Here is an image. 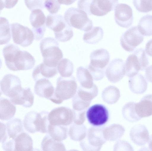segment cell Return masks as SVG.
<instances>
[{
  "mask_svg": "<svg viewBox=\"0 0 152 151\" xmlns=\"http://www.w3.org/2000/svg\"><path fill=\"white\" fill-rule=\"evenodd\" d=\"M2 54L6 66L12 71L31 69L35 63L34 58L29 53L20 50L18 46L13 44L6 46L2 50Z\"/></svg>",
  "mask_w": 152,
  "mask_h": 151,
  "instance_id": "cell-1",
  "label": "cell"
},
{
  "mask_svg": "<svg viewBox=\"0 0 152 151\" xmlns=\"http://www.w3.org/2000/svg\"><path fill=\"white\" fill-rule=\"evenodd\" d=\"M40 48L43 58V62L48 66L56 68L63 57L58 41L53 38H45L40 43Z\"/></svg>",
  "mask_w": 152,
  "mask_h": 151,
  "instance_id": "cell-2",
  "label": "cell"
},
{
  "mask_svg": "<svg viewBox=\"0 0 152 151\" xmlns=\"http://www.w3.org/2000/svg\"><path fill=\"white\" fill-rule=\"evenodd\" d=\"M118 3V0H79L77 6L89 15L103 16L113 10Z\"/></svg>",
  "mask_w": 152,
  "mask_h": 151,
  "instance_id": "cell-3",
  "label": "cell"
},
{
  "mask_svg": "<svg viewBox=\"0 0 152 151\" xmlns=\"http://www.w3.org/2000/svg\"><path fill=\"white\" fill-rule=\"evenodd\" d=\"M46 25L53 31L56 39L59 41H68L73 36L71 27L67 24L61 15H48L46 19Z\"/></svg>",
  "mask_w": 152,
  "mask_h": 151,
  "instance_id": "cell-4",
  "label": "cell"
},
{
  "mask_svg": "<svg viewBox=\"0 0 152 151\" xmlns=\"http://www.w3.org/2000/svg\"><path fill=\"white\" fill-rule=\"evenodd\" d=\"M48 114V112L46 111L39 113L32 111L27 113L23 121L25 129L31 133L37 132L43 133H48V126L50 124Z\"/></svg>",
  "mask_w": 152,
  "mask_h": 151,
  "instance_id": "cell-5",
  "label": "cell"
},
{
  "mask_svg": "<svg viewBox=\"0 0 152 151\" xmlns=\"http://www.w3.org/2000/svg\"><path fill=\"white\" fill-rule=\"evenodd\" d=\"M77 84L73 76L67 77H59L57 79L53 103H61L63 100L69 99L76 94Z\"/></svg>",
  "mask_w": 152,
  "mask_h": 151,
  "instance_id": "cell-6",
  "label": "cell"
},
{
  "mask_svg": "<svg viewBox=\"0 0 152 151\" xmlns=\"http://www.w3.org/2000/svg\"><path fill=\"white\" fill-rule=\"evenodd\" d=\"M149 64L145 51L138 48L129 55L125 64V75L130 77L138 73L140 71L145 69Z\"/></svg>",
  "mask_w": 152,
  "mask_h": 151,
  "instance_id": "cell-7",
  "label": "cell"
},
{
  "mask_svg": "<svg viewBox=\"0 0 152 151\" xmlns=\"http://www.w3.org/2000/svg\"><path fill=\"white\" fill-rule=\"evenodd\" d=\"M64 19L70 27L84 31L92 28L93 22L84 11L74 7L68 8L65 12Z\"/></svg>",
  "mask_w": 152,
  "mask_h": 151,
  "instance_id": "cell-8",
  "label": "cell"
},
{
  "mask_svg": "<svg viewBox=\"0 0 152 151\" xmlns=\"http://www.w3.org/2000/svg\"><path fill=\"white\" fill-rule=\"evenodd\" d=\"M104 127H91L88 129L85 138L80 143L84 151H99L106 142L103 132Z\"/></svg>",
  "mask_w": 152,
  "mask_h": 151,
  "instance_id": "cell-9",
  "label": "cell"
},
{
  "mask_svg": "<svg viewBox=\"0 0 152 151\" xmlns=\"http://www.w3.org/2000/svg\"><path fill=\"white\" fill-rule=\"evenodd\" d=\"M12 38L15 43L23 47L31 45L34 39L32 30L26 26L18 23L11 24Z\"/></svg>",
  "mask_w": 152,
  "mask_h": 151,
  "instance_id": "cell-10",
  "label": "cell"
},
{
  "mask_svg": "<svg viewBox=\"0 0 152 151\" xmlns=\"http://www.w3.org/2000/svg\"><path fill=\"white\" fill-rule=\"evenodd\" d=\"M144 37L139 31L137 26L132 27L121 36L120 44L126 51L132 52L143 41Z\"/></svg>",
  "mask_w": 152,
  "mask_h": 151,
  "instance_id": "cell-11",
  "label": "cell"
},
{
  "mask_svg": "<svg viewBox=\"0 0 152 151\" xmlns=\"http://www.w3.org/2000/svg\"><path fill=\"white\" fill-rule=\"evenodd\" d=\"M48 118L51 125L66 126L73 121V111L64 106L56 108L48 113Z\"/></svg>",
  "mask_w": 152,
  "mask_h": 151,
  "instance_id": "cell-12",
  "label": "cell"
},
{
  "mask_svg": "<svg viewBox=\"0 0 152 151\" xmlns=\"http://www.w3.org/2000/svg\"><path fill=\"white\" fill-rule=\"evenodd\" d=\"M86 115L89 123L95 127H100L108 121V111L104 105L96 104L90 107L87 111Z\"/></svg>",
  "mask_w": 152,
  "mask_h": 151,
  "instance_id": "cell-13",
  "label": "cell"
},
{
  "mask_svg": "<svg viewBox=\"0 0 152 151\" xmlns=\"http://www.w3.org/2000/svg\"><path fill=\"white\" fill-rule=\"evenodd\" d=\"M46 20L45 16L41 9H34L30 14L29 20L36 40L39 41L43 37L46 30Z\"/></svg>",
  "mask_w": 152,
  "mask_h": 151,
  "instance_id": "cell-14",
  "label": "cell"
},
{
  "mask_svg": "<svg viewBox=\"0 0 152 151\" xmlns=\"http://www.w3.org/2000/svg\"><path fill=\"white\" fill-rule=\"evenodd\" d=\"M114 18L116 23L123 28H128L132 24L133 17L131 7L123 3L118 4L114 10Z\"/></svg>",
  "mask_w": 152,
  "mask_h": 151,
  "instance_id": "cell-15",
  "label": "cell"
},
{
  "mask_svg": "<svg viewBox=\"0 0 152 151\" xmlns=\"http://www.w3.org/2000/svg\"><path fill=\"white\" fill-rule=\"evenodd\" d=\"M1 91L10 98L15 95L22 88L20 78L11 74L5 75L0 81Z\"/></svg>",
  "mask_w": 152,
  "mask_h": 151,
  "instance_id": "cell-16",
  "label": "cell"
},
{
  "mask_svg": "<svg viewBox=\"0 0 152 151\" xmlns=\"http://www.w3.org/2000/svg\"><path fill=\"white\" fill-rule=\"evenodd\" d=\"M105 72L107 78L110 82L113 83L119 82L125 75L124 61L119 58L113 59L109 63Z\"/></svg>",
  "mask_w": 152,
  "mask_h": 151,
  "instance_id": "cell-17",
  "label": "cell"
},
{
  "mask_svg": "<svg viewBox=\"0 0 152 151\" xmlns=\"http://www.w3.org/2000/svg\"><path fill=\"white\" fill-rule=\"evenodd\" d=\"M55 90L51 82L46 78H42L36 81L34 86L35 93L39 97L44 98L53 102Z\"/></svg>",
  "mask_w": 152,
  "mask_h": 151,
  "instance_id": "cell-18",
  "label": "cell"
},
{
  "mask_svg": "<svg viewBox=\"0 0 152 151\" xmlns=\"http://www.w3.org/2000/svg\"><path fill=\"white\" fill-rule=\"evenodd\" d=\"M90 64L92 66L101 69H104L109 63L110 55L108 51L101 48L93 51L90 55Z\"/></svg>",
  "mask_w": 152,
  "mask_h": 151,
  "instance_id": "cell-19",
  "label": "cell"
},
{
  "mask_svg": "<svg viewBox=\"0 0 152 151\" xmlns=\"http://www.w3.org/2000/svg\"><path fill=\"white\" fill-rule=\"evenodd\" d=\"M129 135L130 139L135 144L143 146L148 142L149 139L148 131L144 125L138 124L131 129Z\"/></svg>",
  "mask_w": 152,
  "mask_h": 151,
  "instance_id": "cell-20",
  "label": "cell"
},
{
  "mask_svg": "<svg viewBox=\"0 0 152 151\" xmlns=\"http://www.w3.org/2000/svg\"><path fill=\"white\" fill-rule=\"evenodd\" d=\"M10 100L15 105L29 108L33 104L34 95L30 88H22L14 96L10 98Z\"/></svg>",
  "mask_w": 152,
  "mask_h": 151,
  "instance_id": "cell-21",
  "label": "cell"
},
{
  "mask_svg": "<svg viewBox=\"0 0 152 151\" xmlns=\"http://www.w3.org/2000/svg\"><path fill=\"white\" fill-rule=\"evenodd\" d=\"M134 108L137 114L141 118L152 115V95L144 96L139 102L135 103Z\"/></svg>",
  "mask_w": 152,
  "mask_h": 151,
  "instance_id": "cell-22",
  "label": "cell"
},
{
  "mask_svg": "<svg viewBox=\"0 0 152 151\" xmlns=\"http://www.w3.org/2000/svg\"><path fill=\"white\" fill-rule=\"evenodd\" d=\"M129 77L128 81L129 86L132 92L136 94H141L146 91L148 83L142 75L138 73Z\"/></svg>",
  "mask_w": 152,
  "mask_h": 151,
  "instance_id": "cell-23",
  "label": "cell"
},
{
  "mask_svg": "<svg viewBox=\"0 0 152 151\" xmlns=\"http://www.w3.org/2000/svg\"><path fill=\"white\" fill-rule=\"evenodd\" d=\"M57 71L56 68L48 66L43 62L34 68L32 77L35 81L42 78H50L57 74Z\"/></svg>",
  "mask_w": 152,
  "mask_h": 151,
  "instance_id": "cell-24",
  "label": "cell"
},
{
  "mask_svg": "<svg viewBox=\"0 0 152 151\" xmlns=\"http://www.w3.org/2000/svg\"><path fill=\"white\" fill-rule=\"evenodd\" d=\"M14 151H31L33 150V140L27 133L22 132L15 139Z\"/></svg>",
  "mask_w": 152,
  "mask_h": 151,
  "instance_id": "cell-25",
  "label": "cell"
},
{
  "mask_svg": "<svg viewBox=\"0 0 152 151\" xmlns=\"http://www.w3.org/2000/svg\"><path fill=\"white\" fill-rule=\"evenodd\" d=\"M125 129L121 125L114 124L103 128V132L104 137L107 141H115L118 140L123 135Z\"/></svg>",
  "mask_w": 152,
  "mask_h": 151,
  "instance_id": "cell-26",
  "label": "cell"
},
{
  "mask_svg": "<svg viewBox=\"0 0 152 151\" xmlns=\"http://www.w3.org/2000/svg\"><path fill=\"white\" fill-rule=\"evenodd\" d=\"M11 101L7 98L0 100V119L7 121L12 118L16 112V107Z\"/></svg>",
  "mask_w": 152,
  "mask_h": 151,
  "instance_id": "cell-27",
  "label": "cell"
},
{
  "mask_svg": "<svg viewBox=\"0 0 152 151\" xmlns=\"http://www.w3.org/2000/svg\"><path fill=\"white\" fill-rule=\"evenodd\" d=\"M76 77L80 86L86 88H91L94 86L93 79L91 73L86 68L80 66L77 69Z\"/></svg>",
  "mask_w": 152,
  "mask_h": 151,
  "instance_id": "cell-28",
  "label": "cell"
},
{
  "mask_svg": "<svg viewBox=\"0 0 152 151\" xmlns=\"http://www.w3.org/2000/svg\"><path fill=\"white\" fill-rule=\"evenodd\" d=\"M43 151H66L64 144L61 141L53 139L49 135H46L43 138L41 144Z\"/></svg>",
  "mask_w": 152,
  "mask_h": 151,
  "instance_id": "cell-29",
  "label": "cell"
},
{
  "mask_svg": "<svg viewBox=\"0 0 152 151\" xmlns=\"http://www.w3.org/2000/svg\"><path fill=\"white\" fill-rule=\"evenodd\" d=\"M104 31L101 27H94L84 33L83 39L87 43L96 44L102 39Z\"/></svg>",
  "mask_w": 152,
  "mask_h": 151,
  "instance_id": "cell-30",
  "label": "cell"
},
{
  "mask_svg": "<svg viewBox=\"0 0 152 151\" xmlns=\"http://www.w3.org/2000/svg\"><path fill=\"white\" fill-rule=\"evenodd\" d=\"M102 97L104 102L109 104H113L119 99L120 97L119 89L114 86H109L102 91Z\"/></svg>",
  "mask_w": 152,
  "mask_h": 151,
  "instance_id": "cell-31",
  "label": "cell"
},
{
  "mask_svg": "<svg viewBox=\"0 0 152 151\" xmlns=\"http://www.w3.org/2000/svg\"><path fill=\"white\" fill-rule=\"evenodd\" d=\"M68 129L66 126L49 124L48 129L49 135L54 140L61 141L65 139L68 135Z\"/></svg>",
  "mask_w": 152,
  "mask_h": 151,
  "instance_id": "cell-32",
  "label": "cell"
},
{
  "mask_svg": "<svg viewBox=\"0 0 152 151\" xmlns=\"http://www.w3.org/2000/svg\"><path fill=\"white\" fill-rule=\"evenodd\" d=\"M6 131L9 137L14 139L23 131L21 120L18 118L9 120L6 123Z\"/></svg>",
  "mask_w": 152,
  "mask_h": 151,
  "instance_id": "cell-33",
  "label": "cell"
},
{
  "mask_svg": "<svg viewBox=\"0 0 152 151\" xmlns=\"http://www.w3.org/2000/svg\"><path fill=\"white\" fill-rule=\"evenodd\" d=\"M87 129L83 124H73L70 127L68 134L71 139L75 141H81L86 137Z\"/></svg>",
  "mask_w": 152,
  "mask_h": 151,
  "instance_id": "cell-34",
  "label": "cell"
},
{
  "mask_svg": "<svg viewBox=\"0 0 152 151\" xmlns=\"http://www.w3.org/2000/svg\"><path fill=\"white\" fill-rule=\"evenodd\" d=\"M137 27L142 35H152V15L148 14L142 17L138 22Z\"/></svg>",
  "mask_w": 152,
  "mask_h": 151,
  "instance_id": "cell-35",
  "label": "cell"
},
{
  "mask_svg": "<svg viewBox=\"0 0 152 151\" xmlns=\"http://www.w3.org/2000/svg\"><path fill=\"white\" fill-rule=\"evenodd\" d=\"M57 69L61 77H69L72 76L74 72V65L69 59L64 58L58 62Z\"/></svg>",
  "mask_w": 152,
  "mask_h": 151,
  "instance_id": "cell-36",
  "label": "cell"
},
{
  "mask_svg": "<svg viewBox=\"0 0 152 151\" xmlns=\"http://www.w3.org/2000/svg\"><path fill=\"white\" fill-rule=\"evenodd\" d=\"M135 103L134 102L128 103L124 105L122 109L123 117L126 120L130 122L137 121L141 118L138 116L135 111Z\"/></svg>",
  "mask_w": 152,
  "mask_h": 151,
  "instance_id": "cell-37",
  "label": "cell"
},
{
  "mask_svg": "<svg viewBox=\"0 0 152 151\" xmlns=\"http://www.w3.org/2000/svg\"><path fill=\"white\" fill-rule=\"evenodd\" d=\"M98 92V87L94 84L91 88H86L80 86L76 94L82 100L86 101L91 102V100L97 96Z\"/></svg>",
  "mask_w": 152,
  "mask_h": 151,
  "instance_id": "cell-38",
  "label": "cell"
},
{
  "mask_svg": "<svg viewBox=\"0 0 152 151\" xmlns=\"http://www.w3.org/2000/svg\"><path fill=\"white\" fill-rule=\"evenodd\" d=\"M11 39L9 22L4 17H0V45L8 43Z\"/></svg>",
  "mask_w": 152,
  "mask_h": 151,
  "instance_id": "cell-39",
  "label": "cell"
},
{
  "mask_svg": "<svg viewBox=\"0 0 152 151\" xmlns=\"http://www.w3.org/2000/svg\"><path fill=\"white\" fill-rule=\"evenodd\" d=\"M133 3L140 12L147 13L152 11V0H133Z\"/></svg>",
  "mask_w": 152,
  "mask_h": 151,
  "instance_id": "cell-40",
  "label": "cell"
},
{
  "mask_svg": "<svg viewBox=\"0 0 152 151\" xmlns=\"http://www.w3.org/2000/svg\"><path fill=\"white\" fill-rule=\"evenodd\" d=\"M91 102L82 100L76 94L73 97L72 100L73 110L77 111H86Z\"/></svg>",
  "mask_w": 152,
  "mask_h": 151,
  "instance_id": "cell-41",
  "label": "cell"
},
{
  "mask_svg": "<svg viewBox=\"0 0 152 151\" xmlns=\"http://www.w3.org/2000/svg\"><path fill=\"white\" fill-rule=\"evenodd\" d=\"M44 6L50 14H53L60 9L61 4L58 0H45Z\"/></svg>",
  "mask_w": 152,
  "mask_h": 151,
  "instance_id": "cell-42",
  "label": "cell"
},
{
  "mask_svg": "<svg viewBox=\"0 0 152 151\" xmlns=\"http://www.w3.org/2000/svg\"><path fill=\"white\" fill-rule=\"evenodd\" d=\"M91 74L94 81L102 79L104 76V69L94 67L90 64L86 67Z\"/></svg>",
  "mask_w": 152,
  "mask_h": 151,
  "instance_id": "cell-43",
  "label": "cell"
},
{
  "mask_svg": "<svg viewBox=\"0 0 152 151\" xmlns=\"http://www.w3.org/2000/svg\"><path fill=\"white\" fill-rule=\"evenodd\" d=\"M45 1V0H24V2L27 8L32 11L35 9H43Z\"/></svg>",
  "mask_w": 152,
  "mask_h": 151,
  "instance_id": "cell-44",
  "label": "cell"
},
{
  "mask_svg": "<svg viewBox=\"0 0 152 151\" xmlns=\"http://www.w3.org/2000/svg\"><path fill=\"white\" fill-rule=\"evenodd\" d=\"M74 113L73 121L75 124L81 125L83 124L86 120V111H77L73 110Z\"/></svg>",
  "mask_w": 152,
  "mask_h": 151,
  "instance_id": "cell-45",
  "label": "cell"
},
{
  "mask_svg": "<svg viewBox=\"0 0 152 151\" xmlns=\"http://www.w3.org/2000/svg\"><path fill=\"white\" fill-rule=\"evenodd\" d=\"M125 149V150L133 151V148L131 145L127 142L121 141L117 142L114 146V149L116 150L118 149Z\"/></svg>",
  "mask_w": 152,
  "mask_h": 151,
  "instance_id": "cell-46",
  "label": "cell"
},
{
  "mask_svg": "<svg viewBox=\"0 0 152 151\" xmlns=\"http://www.w3.org/2000/svg\"><path fill=\"white\" fill-rule=\"evenodd\" d=\"M18 0H1V9L4 8L11 9L17 4Z\"/></svg>",
  "mask_w": 152,
  "mask_h": 151,
  "instance_id": "cell-47",
  "label": "cell"
},
{
  "mask_svg": "<svg viewBox=\"0 0 152 151\" xmlns=\"http://www.w3.org/2000/svg\"><path fill=\"white\" fill-rule=\"evenodd\" d=\"M145 76L147 79L152 83V65L148 66L145 69Z\"/></svg>",
  "mask_w": 152,
  "mask_h": 151,
  "instance_id": "cell-48",
  "label": "cell"
},
{
  "mask_svg": "<svg viewBox=\"0 0 152 151\" xmlns=\"http://www.w3.org/2000/svg\"><path fill=\"white\" fill-rule=\"evenodd\" d=\"M145 51L148 55L152 56V39L147 43L145 45Z\"/></svg>",
  "mask_w": 152,
  "mask_h": 151,
  "instance_id": "cell-49",
  "label": "cell"
},
{
  "mask_svg": "<svg viewBox=\"0 0 152 151\" xmlns=\"http://www.w3.org/2000/svg\"><path fill=\"white\" fill-rule=\"evenodd\" d=\"M60 4L70 5L73 3L71 0H58Z\"/></svg>",
  "mask_w": 152,
  "mask_h": 151,
  "instance_id": "cell-50",
  "label": "cell"
},
{
  "mask_svg": "<svg viewBox=\"0 0 152 151\" xmlns=\"http://www.w3.org/2000/svg\"><path fill=\"white\" fill-rule=\"evenodd\" d=\"M148 148L150 150L152 151V135L150 137L148 142Z\"/></svg>",
  "mask_w": 152,
  "mask_h": 151,
  "instance_id": "cell-51",
  "label": "cell"
}]
</instances>
